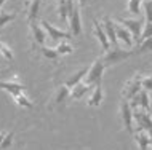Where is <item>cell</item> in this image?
<instances>
[{"label": "cell", "mask_w": 152, "mask_h": 150, "mask_svg": "<svg viewBox=\"0 0 152 150\" xmlns=\"http://www.w3.org/2000/svg\"><path fill=\"white\" fill-rule=\"evenodd\" d=\"M40 3H42V0H31L29 2V5H27V21L29 22L37 19L39 10H40Z\"/></svg>", "instance_id": "cell-20"}, {"label": "cell", "mask_w": 152, "mask_h": 150, "mask_svg": "<svg viewBox=\"0 0 152 150\" xmlns=\"http://www.w3.org/2000/svg\"><path fill=\"white\" fill-rule=\"evenodd\" d=\"M133 118L138 123V129H144L147 133H152V118L151 113L144 109H133Z\"/></svg>", "instance_id": "cell-6"}, {"label": "cell", "mask_w": 152, "mask_h": 150, "mask_svg": "<svg viewBox=\"0 0 152 150\" xmlns=\"http://www.w3.org/2000/svg\"><path fill=\"white\" fill-rule=\"evenodd\" d=\"M7 133H0V150H2V142H3V137H5Z\"/></svg>", "instance_id": "cell-34"}, {"label": "cell", "mask_w": 152, "mask_h": 150, "mask_svg": "<svg viewBox=\"0 0 152 150\" xmlns=\"http://www.w3.org/2000/svg\"><path fill=\"white\" fill-rule=\"evenodd\" d=\"M115 34H117V38L120 40V42L125 43L128 48L133 46L134 40H133V37H131V34H130L128 29H125V27L120 26V24H115Z\"/></svg>", "instance_id": "cell-13"}, {"label": "cell", "mask_w": 152, "mask_h": 150, "mask_svg": "<svg viewBox=\"0 0 152 150\" xmlns=\"http://www.w3.org/2000/svg\"><path fill=\"white\" fill-rule=\"evenodd\" d=\"M69 32H71L72 35H80L82 32V19H80V5L77 3V5L71 7V10H69Z\"/></svg>", "instance_id": "cell-5"}, {"label": "cell", "mask_w": 152, "mask_h": 150, "mask_svg": "<svg viewBox=\"0 0 152 150\" xmlns=\"http://www.w3.org/2000/svg\"><path fill=\"white\" fill-rule=\"evenodd\" d=\"M133 54H134L133 50H123L120 46H114V50L106 51L101 58L104 61L106 67H110V66H114V64H118V62H122V61H125L126 58H130V56H133Z\"/></svg>", "instance_id": "cell-2"}, {"label": "cell", "mask_w": 152, "mask_h": 150, "mask_svg": "<svg viewBox=\"0 0 152 150\" xmlns=\"http://www.w3.org/2000/svg\"><path fill=\"white\" fill-rule=\"evenodd\" d=\"M29 27H31L32 43H34V45H39L40 48L45 46V42H47V30H45L40 24H37L35 21L29 22Z\"/></svg>", "instance_id": "cell-7"}, {"label": "cell", "mask_w": 152, "mask_h": 150, "mask_svg": "<svg viewBox=\"0 0 152 150\" xmlns=\"http://www.w3.org/2000/svg\"><path fill=\"white\" fill-rule=\"evenodd\" d=\"M5 2H7V0H0V8L3 7V3H5Z\"/></svg>", "instance_id": "cell-35"}, {"label": "cell", "mask_w": 152, "mask_h": 150, "mask_svg": "<svg viewBox=\"0 0 152 150\" xmlns=\"http://www.w3.org/2000/svg\"><path fill=\"white\" fill-rule=\"evenodd\" d=\"M142 75L136 74L133 77V78H130L128 82L123 85V90H122V96L125 101H131L134 98V96L138 94L139 91L142 90Z\"/></svg>", "instance_id": "cell-3"}, {"label": "cell", "mask_w": 152, "mask_h": 150, "mask_svg": "<svg viewBox=\"0 0 152 150\" xmlns=\"http://www.w3.org/2000/svg\"><path fill=\"white\" fill-rule=\"evenodd\" d=\"M117 21L120 22L125 29L130 30L134 43L138 45V43L141 42V34H142V26H144V24L141 21H138V19H128V18H117Z\"/></svg>", "instance_id": "cell-4"}, {"label": "cell", "mask_w": 152, "mask_h": 150, "mask_svg": "<svg viewBox=\"0 0 152 150\" xmlns=\"http://www.w3.org/2000/svg\"><path fill=\"white\" fill-rule=\"evenodd\" d=\"M40 51H42V54L45 58L51 59V61H58L59 58V53L56 51V48H47V46H42L40 48Z\"/></svg>", "instance_id": "cell-25"}, {"label": "cell", "mask_w": 152, "mask_h": 150, "mask_svg": "<svg viewBox=\"0 0 152 150\" xmlns=\"http://www.w3.org/2000/svg\"><path fill=\"white\" fill-rule=\"evenodd\" d=\"M13 142V133H7L5 137H3V142H2V150H7L8 147Z\"/></svg>", "instance_id": "cell-30"}, {"label": "cell", "mask_w": 152, "mask_h": 150, "mask_svg": "<svg viewBox=\"0 0 152 150\" xmlns=\"http://www.w3.org/2000/svg\"><path fill=\"white\" fill-rule=\"evenodd\" d=\"M149 137H151V145H152V133H149Z\"/></svg>", "instance_id": "cell-36"}, {"label": "cell", "mask_w": 152, "mask_h": 150, "mask_svg": "<svg viewBox=\"0 0 152 150\" xmlns=\"http://www.w3.org/2000/svg\"><path fill=\"white\" fill-rule=\"evenodd\" d=\"M131 109H144L146 112H151V101H149V96H147V90H141L138 93L136 96H134L133 99H131Z\"/></svg>", "instance_id": "cell-10"}, {"label": "cell", "mask_w": 152, "mask_h": 150, "mask_svg": "<svg viewBox=\"0 0 152 150\" xmlns=\"http://www.w3.org/2000/svg\"><path fill=\"white\" fill-rule=\"evenodd\" d=\"M142 10L146 14V22H152V0H144L142 2Z\"/></svg>", "instance_id": "cell-26"}, {"label": "cell", "mask_w": 152, "mask_h": 150, "mask_svg": "<svg viewBox=\"0 0 152 150\" xmlns=\"http://www.w3.org/2000/svg\"><path fill=\"white\" fill-rule=\"evenodd\" d=\"M134 54H141V53H146V51H152V37L142 40L141 43H138V46L134 48Z\"/></svg>", "instance_id": "cell-22"}, {"label": "cell", "mask_w": 152, "mask_h": 150, "mask_svg": "<svg viewBox=\"0 0 152 150\" xmlns=\"http://www.w3.org/2000/svg\"><path fill=\"white\" fill-rule=\"evenodd\" d=\"M67 96H71V90H69L66 85H61V86L58 88V93H56V96H55L56 104H63L64 101L67 99Z\"/></svg>", "instance_id": "cell-21"}, {"label": "cell", "mask_w": 152, "mask_h": 150, "mask_svg": "<svg viewBox=\"0 0 152 150\" xmlns=\"http://www.w3.org/2000/svg\"><path fill=\"white\" fill-rule=\"evenodd\" d=\"M152 37V22H146L144 24V29H142V34H141V42L142 40H146V38H149ZM139 42V43H141Z\"/></svg>", "instance_id": "cell-29"}, {"label": "cell", "mask_w": 152, "mask_h": 150, "mask_svg": "<svg viewBox=\"0 0 152 150\" xmlns=\"http://www.w3.org/2000/svg\"><path fill=\"white\" fill-rule=\"evenodd\" d=\"M102 96H104V93H102L101 85L93 86V93H91V96H90V99H88V105L90 107H98V105L101 104V101H102Z\"/></svg>", "instance_id": "cell-17"}, {"label": "cell", "mask_w": 152, "mask_h": 150, "mask_svg": "<svg viewBox=\"0 0 152 150\" xmlns=\"http://www.w3.org/2000/svg\"><path fill=\"white\" fill-rule=\"evenodd\" d=\"M101 24H102V29H104L106 35H107L110 45L117 46L118 38H117V34H115V22H114L109 16H104V18H102V21H101Z\"/></svg>", "instance_id": "cell-11"}, {"label": "cell", "mask_w": 152, "mask_h": 150, "mask_svg": "<svg viewBox=\"0 0 152 150\" xmlns=\"http://www.w3.org/2000/svg\"><path fill=\"white\" fill-rule=\"evenodd\" d=\"M74 0H59L58 3V16L63 22L69 21V10H71Z\"/></svg>", "instance_id": "cell-14"}, {"label": "cell", "mask_w": 152, "mask_h": 150, "mask_svg": "<svg viewBox=\"0 0 152 150\" xmlns=\"http://www.w3.org/2000/svg\"><path fill=\"white\" fill-rule=\"evenodd\" d=\"M120 113H122V120H123V125H125L126 131L130 133V134H134L133 131V109H131V105L128 101L123 99L122 104H120Z\"/></svg>", "instance_id": "cell-8"}, {"label": "cell", "mask_w": 152, "mask_h": 150, "mask_svg": "<svg viewBox=\"0 0 152 150\" xmlns=\"http://www.w3.org/2000/svg\"><path fill=\"white\" fill-rule=\"evenodd\" d=\"M142 90L152 91V75L151 77H142Z\"/></svg>", "instance_id": "cell-31"}, {"label": "cell", "mask_w": 152, "mask_h": 150, "mask_svg": "<svg viewBox=\"0 0 152 150\" xmlns=\"http://www.w3.org/2000/svg\"><path fill=\"white\" fill-rule=\"evenodd\" d=\"M88 2H91V0H77V3H79L80 7H85Z\"/></svg>", "instance_id": "cell-33"}, {"label": "cell", "mask_w": 152, "mask_h": 150, "mask_svg": "<svg viewBox=\"0 0 152 150\" xmlns=\"http://www.w3.org/2000/svg\"><path fill=\"white\" fill-rule=\"evenodd\" d=\"M42 27L45 30H47V34H48V37H50L51 40H55V42H59V40H69L72 37V34L71 32H63V30H59V29H56L53 24H50L48 21H42Z\"/></svg>", "instance_id": "cell-9"}, {"label": "cell", "mask_w": 152, "mask_h": 150, "mask_svg": "<svg viewBox=\"0 0 152 150\" xmlns=\"http://www.w3.org/2000/svg\"><path fill=\"white\" fill-rule=\"evenodd\" d=\"M104 69H106L104 61H102V58H98V59L93 62V66L88 69V74L85 75L83 83H87L88 86H96V85H101Z\"/></svg>", "instance_id": "cell-1"}, {"label": "cell", "mask_w": 152, "mask_h": 150, "mask_svg": "<svg viewBox=\"0 0 152 150\" xmlns=\"http://www.w3.org/2000/svg\"><path fill=\"white\" fill-rule=\"evenodd\" d=\"M72 50H74V48H72L71 45H69L67 42H61L59 45L56 46V51L59 53V56H63V54H71Z\"/></svg>", "instance_id": "cell-27"}, {"label": "cell", "mask_w": 152, "mask_h": 150, "mask_svg": "<svg viewBox=\"0 0 152 150\" xmlns=\"http://www.w3.org/2000/svg\"><path fill=\"white\" fill-rule=\"evenodd\" d=\"M15 18H16V13H3V11H0V29L10 21H13Z\"/></svg>", "instance_id": "cell-28"}, {"label": "cell", "mask_w": 152, "mask_h": 150, "mask_svg": "<svg viewBox=\"0 0 152 150\" xmlns=\"http://www.w3.org/2000/svg\"><path fill=\"white\" fill-rule=\"evenodd\" d=\"M5 74H8V67L0 64V77H5Z\"/></svg>", "instance_id": "cell-32"}, {"label": "cell", "mask_w": 152, "mask_h": 150, "mask_svg": "<svg viewBox=\"0 0 152 150\" xmlns=\"http://www.w3.org/2000/svg\"><path fill=\"white\" fill-rule=\"evenodd\" d=\"M144 2V0H128V11L131 14L138 16L141 13V3Z\"/></svg>", "instance_id": "cell-24"}, {"label": "cell", "mask_w": 152, "mask_h": 150, "mask_svg": "<svg viewBox=\"0 0 152 150\" xmlns=\"http://www.w3.org/2000/svg\"><path fill=\"white\" fill-rule=\"evenodd\" d=\"M13 99H15V102L19 105V107H24V109H32V102L29 99L24 96V93H19V94H16L13 96Z\"/></svg>", "instance_id": "cell-23"}, {"label": "cell", "mask_w": 152, "mask_h": 150, "mask_svg": "<svg viewBox=\"0 0 152 150\" xmlns=\"http://www.w3.org/2000/svg\"><path fill=\"white\" fill-rule=\"evenodd\" d=\"M134 141H136V144L139 145V149H141V150H147V147L151 145L149 133L144 131V129H138V131L134 133Z\"/></svg>", "instance_id": "cell-15"}, {"label": "cell", "mask_w": 152, "mask_h": 150, "mask_svg": "<svg viewBox=\"0 0 152 150\" xmlns=\"http://www.w3.org/2000/svg\"><path fill=\"white\" fill-rule=\"evenodd\" d=\"M93 24H94V35H96L98 42L101 43V46H102V50H104V53L109 51V50H110V42H109L107 35H106L104 29H102V24L98 21V19H94Z\"/></svg>", "instance_id": "cell-12"}, {"label": "cell", "mask_w": 152, "mask_h": 150, "mask_svg": "<svg viewBox=\"0 0 152 150\" xmlns=\"http://www.w3.org/2000/svg\"><path fill=\"white\" fill-rule=\"evenodd\" d=\"M0 88L5 90L7 93H10L11 96H16L19 93H24V86L21 83H16V82H2L0 80Z\"/></svg>", "instance_id": "cell-16"}, {"label": "cell", "mask_w": 152, "mask_h": 150, "mask_svg": "<svg viewBox=\"0 0 152 150\" xmlns=\"http://www.w3.org/2000/svg\"><path fill=\"white\" fill-rule=\"evenodd\" d=\"M91 88H93V86H88L87 83L80 82L79 85H75V86L71 90V98H72V99H82L90 90H91Z\"/></svg>", "instance_id": "cell-19"}, {"label": "cell", "mask_w": 152, "mask_h": 150, "mask_svg": "<svg viewBox=\"0 0 152 150\" xmlns=\"http://www.w3.org/2000/svg\"><path fill=\"white\" fill-rule=\"evenodd\" d=\"M87 74H88V67L80 69V70H79V72H75V74H74V75H72L71 78H69V80H67V82H66L64 85L69 88V90H72V88L75 86V85H79V83L82 82V80L85 78V75H87Z\"/></svg>", "instance_id": "cell-18"}]
</instances>
